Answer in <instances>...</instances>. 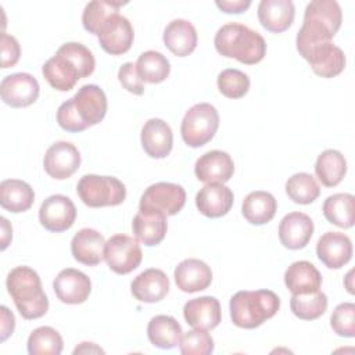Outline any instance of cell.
<instances>
[{
    "label": "cell",
    "mask_w": 355,
    "mask_h": 355,
    "mask_svg": "<svg viewBox=\"0 0 355 355\" xmlns=\"http://www.w3.org/2000/svg\"><path fill=\"white\" fill-rule=\"evenodd\" d=\"M343 22V11L334 0H313L308 3L304 12V22L297 33L295 44L298 53L302 50L331 42Z\"/></svg>",
    "instance_id": "cell-1"
},
{
    "label": "cell",
    "mask_w": 355,
    "mask_h": 355,
    "mask_svg": "<svg viewBox=\"0 0 355 355\" xmlns=\"http://www.w3.org/2000/svg\"><path fill=\"white\" fill-rule=\"evenodd\" d=\"M214 44L220 55L236 58L245 65L258 64L266 54L265 39L258 32L237 22L220 26L215 35Z\"/></svg>",
    "instance_id": "cell-2"
},
{
    "label": "cell",
    "mask_w": 355,
    "mask_h": 355,
    "mask_svg": "<svg viewBox=\"0 0 355 355\" xmlns=\"http://www.w3.org/2000/svg\"><path fill=\"white\" fill-rule=\"evenodd\" d=\"M6 286L24 319L32 320L47 313L49 298L43 291L37 272L32 268L17 266L11 269L7 276Z\"/></svg>",
    "instance_id": "cell-3"
},
{
    "label": "cell",
    "mask_w": 355,
    "mask_h": 355,
    "mask_svg": "<svg viewBox=\"0 0 355 355\" xmlns=\"http://www.w3.org/2000/svg\"><path fill=\"white\" fill-rule=\"evenodd\" d=\"M230 318L240 329H255L273 318L280 308V298L270 290L237 291L230 298Z\"/></svg>",
    "instance_id": "cell-4"
},
{
    "label": "cell",
    "mask_w": 355,
    "mask_h": 355,
    "mask_svg": "<svg viewBox=\"0 0 355 355\" xmlns=\"http://www.w3.org/2000/svg\"><path fill=\"white\" fill-rule=\"evenodd\" d=\"M76 193L82 202L90 208L115 207L126 198L125 184L114 176L85 175L76 184Z\"/></svg>",
    "instance_id": "cell-5"
},
{
    "label": "cell",
    "mask_w": 355,
    "mask_h": 355,
    "mask_svg": "<svg viewBox=\"0 0 355 355\" xmlns=\"http://www.w3.org/2000/svg\"><path fill=\"white\" fill-rule=\"evenodd\" d=\"M219 128V114L209 103H200L189 108L180 125L183 141L193 148L212 140Z\"/></svg>",
    "instance_id": "cell-6"
},
{
    "label": "cell",
    "mask_w": 355,
    "mask_h": 355,
    "mask_svg": "<svg viewBox=\"0 0 355 355\" xmlns=\"http://www.w3.org/2000/svg\"><path fill=\"white\" fill-rule=\"evenodd\" d=\"M186 202V191L180 184L159 182L148 186L141 194L139 211L161 212L165 216L176 215Z\"/></svg>",
    "instance_id": "cell-7"
},
{
    "label": "cell",
    "mask_w": 355,
    "mask_h": 355,
    "mask_svg": "<svg viewBox=\"0 0 355 355\" xmlns=\"http://www.w3.org/2000/svg\"><path fill=\"white\" fill-rule=\"evenodd\" d=\"M104 259L116 275H128L140 265L143 252L136 239L126 234H114L105 241Z\"/></svg>",
    "instance_id": "cell-8"
},
{
    "label": "cell",
    "mask_w": 355,
    "mask_h": 355,
    "mask_svg": "<svg viewBox=\"0 0 355 355\" xmlns=\"http://www.w3.org/2000/svg\"><path fill=\"white\" fill-rule=\"evenodd\" d=\"M308 61L312 71L322 78H334L345 68L344 51L331 42L311 46L300 53Z\"/></svg>",
    "instance_id": "cell-9"
},
{
    "label": "cell",
    "mask_w": 355,
    "mask_h": 355,
    "mask_svg": "<svg viewBox=\"0 0 355 355\" xmlns=\"http://www.w3.org/2000/svg\"><path fill=\"white\" fill-rule=\"evenodd\" d=\"M76 219V207L72 200L62 194L47 197L39 209V220L44 229L53 233L68 230Z\"/></svg>",
    "instance_id": "cell-10"
},
{
    "label": "cell",
    "mask_w": 355,
    "mask_h": 355,
    "mask_svg": "<svg viewBox=\"0 0 355 355\" xmlns=\"http://www.w3.org/2000/svg\"><path fill=\"white\" fill-rule=\"evenodd\" d=\"M37 80L26 72H17L3 78L0 85L1 100L12 108H24L33 104L39 97Z\"/></svg>",
    "instance_id": "cell-11"
},
{
    "label": "cell",
    "mask_w": 355,
    "mask_h": 355,
    "mask_svg": "<svg viewBox=\"0 0 355 355\" xmlns=\"http://www.w3.org/2000/svg\"><path fill=\"white\" fill-rule=\"evenodd\" d=\"M80 165V153L69 141H55L51 144L43 158L46 173L57 180L71 178Z\"/></svg>",
    "instance_id": "cell-12"
},
{
    "label": "cell",
    "mask_w": 355,
    "mask_h": 355,
    "mask_svg": "<svg viewBox=\"0 0 355 355\" xmlns=\"http://www.w3.org/2000/svg\"><path fill=\"white\" fill-rule=\"evenodd\" d=\"M97 37L105 53L111 55H121L132 47L135 32L129 19L118 12L105 21Z\"/></svg>",
    "instance_id": "cell-13"
},
{
    "label": "cell",
    "mask_w": 355,
    "mask_h": 355,
    "mask_svg": "<svg viewBox=\"0 0 355 355\" xmlns=\"http://www.w3.org/2000/svg\"><path fill=\"white\" fill-rule=\"evenodd\" d=\"M53 290L57 298L69 305L85 302L92 291L90 279L73 268L62 269L53 282Z\"/></svg>",
    "instance_id": "cell-14"
},
{
    "label": "cell",
    "mask_w": 355,
    "mask_h": 355,
    "mask_svg": "<svg viewBox=\"0 0 355 355\" xmlns=\"http://www.w3.org/2000/svg\"><path fill=\"white\" fill-rule=\"evenodd\" d=\"M316 255L329 269H340L352 257V243L341 232H326L318 240Z\"/></svg>",
    "instance_id": "cell-15"
},
{
    "label": "cell",
    "mask_w": 355,
    "mask_h": 355,
    "mask_svg": "<svg viewBox=\"0 0 355 355\" xmlns=\"http://www.w3.org/2000/svg\"><path fill=\"white\" fill-rule=\"evenodd\" d=\"M72 98L79 118L87 128L104 119L107 114V97L100 86L85 85Z\"/></svg>",
    "instance_id": "cell-16"
},
{
    "label": "cell",
    "mask_w": 355,
    "mask_h": 355,
    "mask_svg": "<svg viewBox=\"0 0 355 355\" xmlns=\"http://www.w3.org/2000/svg\"><path fill=\"white\" fill-rule=\"evenodd\" d=\"M234 172L232 157L220 150H211L202 154L196 165L194 173L204 183H226Z\"/></svg>",
    "instance_id": "cell-17"
},
{
    "label": "cell",
    "mask_w": 355,
    "mask_h": 355,
    "mask_svg": "<svg viewBox=\"0 0 355 355\" xmlns=\"http://www.w3.org/2000/svg\"><path fill=\"white\" fill-rule=\"evenodd\" d=\"M183 316L193 329L212 330L222 319L220 304L215 297H198L189 300L183 306Z\"/></svg>",
    "instance_id": "cell-18"
},
{
    "label": "cell",
    "mask_w": 355,
    "mask_h": 355,
    "mask_svg": "<svg viewBox=\"0 0 355 355\" xmlns=\"http://www.w3.org/2000/svg\"><path fill=\"white\" fill-rule=\"evenodd\" d=\"M141 147L144 153L151 158H165L172 151L173 135L171 126L159 119L151 118L141 128Z\"/></svg>",
    "instance_id": "cell-19"
},
{
    "label": "cell",
    "mask_w": 355,
    "mask_h": 355,
    "mask_svg": "<svg viewBox=\"0 0 355 355\" xmlns=\"http://www.w3.org/2000/svg\"><path fill=\"white\" fill-rule=\"evenodd\" d=\"M130 291L137 301L154 304L166 297L169 291V279L164 270L150 268L133 279Z\"/></svg>",
    "instance_id": "cell-20"
},
{
    "label": "cell",
    "mask_w": 355,
    "mask_h": 355,
    "mask_svg": "<svg viewBox=\"0 0 355 355\" xmlns=\"http://www.w3.org/2000/svg\"><path fill=\"white\" fill-rule=\"evenodd\" d=\"M313 234V222L304 212L287 214L279 225L280 243L288 250L304 248Z\"/></svg>",
    "instance_id": "cell-21"
},
{
    "label": "cell",
    "mask_w": 355,
    "mask_h": 355,
    "mask_svg": "<svg viewBox=\"0 0 355 355\" xmlns=\"http://www.w3.org/2000/svg\"><path fill=\"white\" fill-rule=\"evenodd\" d=\"M233 191L222 183H207L196 196L198 211L207 218H220L233 205Z\"/></svg>",
    "instance_id": "cell-22"
},
{
    "label": "cell",
    "mask_w": 355,
    "mask_h": 355,
    "mask_svg": "<svg viewBox=\"0 0 355 355\" xmlns=\"http://www.w3.org/2000/svg\"><path fill=\"white\" fill-rule=\"evenodd\" d=\"M175 282L183 293H197L209 287L212 282L211 268L201 259L189 258L182 261L173 272Z\"/></svg>",
    "instance_id": "cell-23"
},
{
    "label": "cell",
    "mask_w": 355,
    "mask_h": 355,
    "mask_svg": "<svg viewBox=\"0 0 355 355\" xmlns=\"http://www.w3.org/2000/svg\"><path fill=\"white\" fill-rule=\"evenodd\" d=\"M104 248L103 234L90 227L80 229L71 241V252L75 261L87 266H96L104 259Z\"/></svg>",
    "instance_id": "cell-24"
},
{
    "label": "cell",
    "mask_w": 355,
    "mask_h": 355,
    "mask_svg": "<svg viewBox=\"0 0 355 355\" xmlns=\"http://www.w3.org/2000/svg\"><path fill=\"white\" fill-rule=\"evenodd\" d=\"M294 15L295 8L291 0H262L258 4V19L272 33L287 31L294 21Z\"/></svg>",
    "instance_id": "cell-25"
},
{
    "label": "cell",
    "mask_w": 355,
    "mask_h": 355,
    "mask_svg": "<svg viewBox=\"0 0 355 355\" xmlns=\"http://www.w3.org/2000/svg\"><path fill=\"white\" fill-rule=\"evenodd\" d=\"M132 230L137 241L147 247L159 244L168 230L166 216L161 212L139 211L132 222Z\"/></svg>",
    "instance_id": "cell-26"
},
{
    "label": "cell",
    "mask_w": 355,
    "mask_h": 355,
    "mask_svg": "<svg viewBox=\"0 0 355 355\" xmlns=\"http://www.w3.org/2000/svg\"><path fill=\"white\" fill-rule=\"evenodd\" d=\"M162 39L171 53L178 57H186L196 50L198 36L191 22L173 19L166 25Z\"/></svg>",
    "instance_id": "cell-27"
},
{
    "label": "cell",
    "mask_w": 355,
    "mask_h": 355,
    "mask_svg": "<svg viewBox=\"0 0 355 355\" xmlns=\"http://www.w3.org/2000/svg\"><path fill=\"white\" fill-rule=\"evenodd\" d=\"M284 284L291 294H305L320 290L322 275L313 263L297 261L284 272Z\"/></svg>",
    "instance_id": "cell-28"
},
{
    "label": "cell",
    "mask_w": 355,
    "mask_h": 355,
    "mask_svg": "<svg viewBox=\"0 0 355 355\" xmlns=\"http://www.w3.org/2000/svg\"><path fill=\"white\" fill-rule=\"evenodd\" d=\"M35 200L33 189L24 180L6 179L0 183V205L12 214L28 211Z\"/></svg>",
    "instance_id": "cell-29"
},
{
    "label": "cell",
    "mask_w": 355,
    "mask_h": 355,
    "mask_svg": "<svg viewBox=\"0 0 355 355\" xmlns=\"http://www.w3.org/2000/svg\"><path fill=\"white\" fill-rule=\"evenodd\" d=\"M182 334V326L175 318L168 315H157L151 318L147 326L150 343L162 349H171L179 345Z\"/></svg>",
    "instance_id": "cell-30"
},
{
    "label": "cell",
    "mask_w": 355,
    "mask_h": 355,
    "mask_svg": "<svg viewBox=\"0 0 355 355\" xmlns=\"http://www.w3.org/2000/svg\"><path fill=\"white\" fill-rule=\"evenodd\" d=\"M276 198L270 193L262 190L250 193L241 205L243 216L251 225H265L270 222L276 214Z\"/></svg>",
    "instance_id": "cell-31"
},
{
    "label": "cell",
    "mask_w": 355,
    "mask_h": 355,
    "mask_svg": "<svg viewBox=\"0 0 355 355\" xmlns=\"http://www.w3.org/2000/svg\"><path fill=\"white\" fill-rule=\"evenodd\" d=\"M324 218L343 229H349L355 222V197L349 193L329 196L322 207Z\"/></svg>",
    "instance_id": "cell-32"
},
{
    "label": "cell",
    "mask_w": 355,
    "mask_h": 355,
    "mask_svg": "<svg viewBox=\"0 0 355 355\" xmlns=\"http://www.w3.org/2000/svg\"><path fill=\"white\" fill-rule=\"evenodd\" d=\"M42 73L49 85L58 92H69L80 79L78 71L58 54L44 62Z\"/></svg>",
    "instance_id": "cell-33"
},
{
    "label": "cell",
    "mask_w": 355,
    "mask_h": 355,
    "mask_svg": "<svg viewBox=\"0 0 355 355\" xmlns=\"http://www.w3.org/2000/svg\"><path fill=\"white\" fill-rule=\"evenodd\" d=\"M347 172V161L337 150H324L319 154L315 164V173L326 187L337 186Z\"/></svg>",
    "instance_id": "cell-34"
},
{
    "label": "cell",
    "mask_w": 355,
    "mask_h": 355,
    "mask_svg": "<svg viewBox=\"0 0 355 355\" xmlns=\"http://www.w3.org/2000/svg\"><path fill=\"white\" fill-rule=\"evenodd\" d=\"M136 69L143 82L161 83L168 78L171 72V65L162 53L148 50L139 55Z\"/></svg>",
    "instance_id": "cell-35"
},
{
    "label": "cell",
    "mask_w": 355,
    "mask_h": 355,
    "mask_svg": "<svg viewBox=\"0 0 355 355\" xmlns=\"http://www.w3.org/2000/svg\"><path fill=\"white\" fill-rule=\"evenodd\" d=\"M290 308L297 318L302 320H315L326 312L327 297L320 290L305 294H293L290 298Z\"/></svg>",
    "instance_id": "cell-36"
},
{
    "label": "cell",
    "mask_w": 355,
    "mask_h": 355,
    "mask_svg": "<svg viewBox=\"0 0 355 355\" xmlns=\"http://www.w3.org/2000/svg\"><path fill=\"white\" fill-rule=\"evenodd\" d=\"M125 4L126 3L107 1V0H93V1L87 3L83 10V14H82L83 28L87 32L98 36L105 21L111 15L118 14V10Z\"/></svg>",
    "instance_id": "cell-37"
},
{
    "label": "cell",
    "mask_w": 355,
    "mask_h": 355,
    "mask_svg": "<svg viewBox=\"0 0 355 355\" xmlns=\"http://www.w3.org/2000/svg\"><path fill=\"white\" fill-rule=\"evenodd\" d=\"M28 352L31 355H60L62 352V337L50 326L35 329L28 337Z\"/></svg>",
    "instance_id": "cell-38"
},
{
    "label": "cell",
    "mask_w": 355,
    "mask_h": 355,
    "mask_svg": "<svg viewBox=\"0 0 355 355\" xmlns=\"http://www.w3.org/2000/svg\"><path fill=\"white\" fill-rule=\"evenodd\" d=\"M286 193L288 198L295 204L308 205L319 197L320 187L312 175L306 172H298L288 178L286 182Z\"/></svg>",
    "instance_id": "cell-39"
},
{
    "label": "cell",
    "mask_w": 355,
    "mask_h": 355,
    "mask_svg": "<svg viewBox=\"0 0 355 355\" xmlns=\"http://www.w3.org/2000/svg\"><path fill=\"white\" fill-rule=\"evenodd\" d=\"M55 54L64 57L78 71L80 79L87 78L94 71L96 60H94L92 51L82 43H76V42L64 43L57 50Z\"/></svg>",
    "instance_id": "cell-40"
},
{
    "label": "cell",
    "mask_w": 355,
    "mask_h": 355,
    "mask_svg": "<svg viewBox=\"0 0 355 355\" xmlns=\"http://www.w3.org/2000/svg\"><path fill=\"white\" fill-rule=\"evenodd\" d=\"M218 89L227 98H241L250 89V78L240 69L227 68L218 75Z\"/></svg>",
    "instance_id": "cell-41"
},
{
    "label": "cell",
    "mask_w": 355,
    "mask_h": 355,
    "mask_svg": "<svg viewBox=\"0 0 355 355\" xmlns=\"http://www.w3.org/2000/svg\"><path fill=\"white\" fill-rule=\"evenodd\" d=\"M179 348L184 355H209L214 351V340L207 330L193 329L182 334Z\"/></svg>",
    "instance_id": "cell-42"
},
{
    "label": "cell",
    "mask_w": 355,
    "mask_h": 355,
    "mask_svg": "<svg viewBox=\"0 0 355 355\" xmlns=\"http://www.w3.org/2000/svg\"><path fill=\"white\" fill-rule=\"evenodd\" d=\"M330 326L333 331L340 337L355 336V304L343 302L338 304L330 318Z\"/></svg>",
    "instance_id": "cell-43"
},
{
    "label": "cell",
    "mask_w": 355,
    "mask_h": 355,
    "mask_svg": "<svg viewBox=\"0 0 355 355\" xmlns=\"http://www.w3.org/2000/svg\"><path fill=\"white\" fill-rule=\"evenodd\" d=\"M57 122L60 128H62L67 132L78 133L83 132L87 129V126L83 123V121L79 118L75 105H73V98H69L64 101L58 110H57Z\"/></svg>",
    "instance_id": "cell-44"
},
{
    "label": "cell",
    "mask_w": 355,
    "mask_h": 355,
    "mask_svg": "<svg viewBox=\"0 0 355 355\" xmlns=\"http://www.w3.org/2000/svg\"><path fill=\"white\" fill-rule=\"evenodd\" d=\"M118 79L122 87L129 93H133L136 96H141L144 93V83L137 73L136 64L133 62L122 64V67L118 71Z\"/></svg>",
    "instance_id": "cell-45"
},
{
    "label": "cell",
    "mask_w": 355,
    "mask_h": 355,
    "mask_svg": "<svg viewBox=\"0 0 355 355\" xmlns=\"http://www.w3.org/2000/svg\"><path fill=\"white\" fill-rule=\"evenodd\" d=\"M21 55L18 40L8 33H1V68L14 67Z\"/></svg>",
    "instance_id": "cell-46"
},
{
    "label": "cell",
    "mask_w": 355,
    "mask_h": 355,
    "mask_svg": "<svg viewBox=\"0 0 355 355\" xmlns=\"http://www.w3.org/2000/svg\"><path fill=\"white\" fill-rule=\"evenodd\" d=\"M216 7L226 12V14H241L244 12L250 6H251V1L250 0H218L215 1Z\"/></svg>",
    "instance_id": "cell-47"
},
{
    "label": "cell",
    "mask_w": 355,
    "mask_h": 355,
    "mask_svg": "<svg viewBox=\"0 0 355 355\" xmlns=\"http://www.w3.org/2000/svg\"><path fill=\"white\" fill-rule=\"evenodd\" d=\"M0 312H1V341H6L14 331L15 319L12 312H10L8 308L4 305L0 308Z\"/></svg>",
    "instance_id": "cell-48"
},
{
    "label": "cell",
    "mask_w": 355,
    "mask_h": 355,
    "mask_svg": "<svg viewBox=\"0 0 355 355\" xmlns=\"http://www.w3.org/2000/svg\"><path fill=\"white\" fill-rule=\"evenodd\" d=\"M0 220H1V232H3V234H1V250H6L10 240H11L12 229H11V226H10V223L6 218H0Z\"/></svg>",
    "instance_id": "cell-49"
},
{
    "label": "cell",
    "mask_w": 355,
    "mask_h": 355,
    "mask_svg": "<svg viewBox=\"0 0 355 355\" xmlns=\"http://www.w3.org/2000/svg\"><path fill=\"white\" fill-rule=\"evenodd\" d=\"M104 354V351L94 343H80L79 347L73 349V354Z\"/></svg>",
    "instance_id": "cell-50"
},
{
    "label": "cell",
    "mask_w": 355,
    "mask_h": 355,
    "mask_svg": "<svg viewBox=\"0 0 355 355\" xmlns=\"http://www.w3.org/2000/svg\"><path fill=\"white\" fill-rule=\"evenodd\" d=\"M352 270H349L348 272V275H347V282H345V286H347V290H348V293H351V294H354V290H352V284H351V280H352Z\"/></svg>",
    "instance_id": "cell-51"
}]
</instances>
